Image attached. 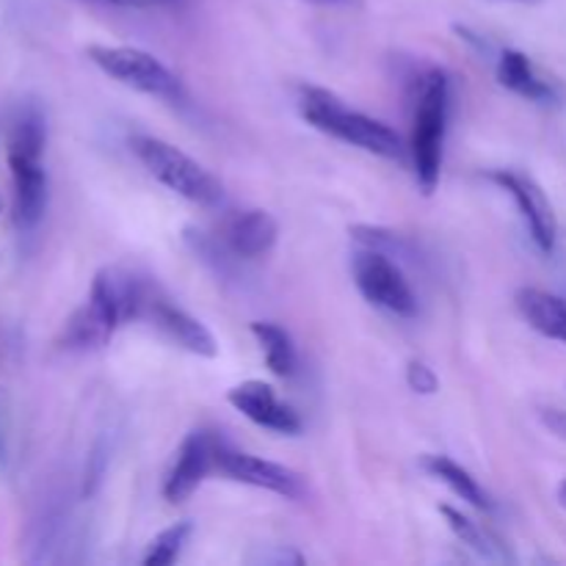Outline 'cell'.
<instances>
[{"label": "cell", "instance_id": "6da1fadb", "mask_svg": "<svg viewBox=\"0 0 566 566\" xmlns=\"http://www.w3.org/2000/svg\"><path fill=\"white\" fill-rule=\"evenodd\" d=\"M147 304V293L127 271L103 269L94 276L86 304L66 324L61 343L77 352L105 346L111 335L130 318H138Z\"/></svg>", "mask_w": 566, "mask_h": 566}, {"label": "cell", "instance_id": "7a4b0ae2", "mask_svg": "<svg viewBox=\"0 0 566 566\" xmlns=\"http://www.w3.org/2000/svg\"><path fill=\"white\" fill-rule=\"evenodd\" d=\"M298 114L315 130L340 138L363 153L379 155L387 160H398L403 155L401 136L390 125L363 114V111L348 108L337 94L326 92V88H304L298 97Z\"/></svg>", "mask_w": 566, "mask_h": 566}, {"label": "cell", "instance_id": "3957f363", "mask_svg": "<svg viewBox=\"0 0 566 566\" xmlns=\"http://www.w3.org/2000/svg\"><path fill=\"white\" fill-rule=\"evenodd\" d=\"M448 108H451V81L442 70H431L420 81L412 116V144H409L415 180L423 193H434L440 186Z\"/></svg>", "mask_w": 566, "mask_h": 566}, {"label": "cell", "instance_id": "277c9868", "mask_svg": "<svg viewBox=\"0 0 566 566\" xmlns=\"http://www.w3.org/2000/svg\"><path fill=\"white\" fill-rule=\"evenodd\" d=\"M130 153L136 155L138 164L171 193L182 197L186 202L202 205V208H216L224 199L221 182L205 169L202 164L182 153L175 144L155 136H133Z\"/></svg>", "mask_w": 566, "mask_h": 566}, {"label": "cell", "instance_id": "5b68a950", "mask_svg": "<svg viewBox=\"0 0 566 566\" xmlns=\"http://www.w3.org/2000/svg\"><path fill=\"white\" fill-rule=\"evenodd\" d=\"M86 55L105 75L119 81L122 86H130L133 92L160 99L182 97L180 77L147 50L127 48V44H88Z\"/></svg>", "mask_w": 566, "mask_h": 566}, {"label": "cell", "instance_id": "8992f818", "mask_svg": "<svg viewBox=\"0 0 566 566\" xmlns=\"http://www.w3.org/2000/svg\"><path fill=\"white\" fill-rule=\"evenodd\" d=\"M352 276L365 302L374 307L401 315V318H412L418 313V298H415L401 265L381 249H359L352 258Z\"/></svg>", "mask_w": 566, "mask_h": 566}, {"label": "cell", "instance_id": "52a82bcc", "mask_svg": "<svg viewBox=\"0 0 566 566\" xmlns=\"http://www.w3.org/2000/svg\"><path fill=\"white\" fill-rule=\"evenodd\" d=\"M490 180L497 182V186L514 199V205H517L520 216H523L525 227H528L531 232V241L536 243V249L551 254L553 249H556L558 224L556 213H553V205L547 202L545 191H542L531 177L517 175V171H490Z\"/></svg>", "mask_w": 566, "mask_h": 566}, {"label": "cell", "instance_id": "ba28073f", "mask_svg": "<svg viewBox=\"0 0 566 566\" xmlns=\"http://www.w3.org/2000/svg\"><path fill=\"white\" fill-rule=\"evenodd\" d=\"M221 442L208 431H193L182 440L177 451L175 468L169 470L164 481V497L169 503H186L193 492L202 486L213 470H219Z\"/></svg>", "mask_w": 566, "mask_h": 566}, {"label": "cell", "instance_id": "9c48e42d", "mask_svg": "<svg viewBox=\"0 0 566 566\" xmlns=\"http://www.w3.org/2000/svg\"><path fill=\"white\" fill-rule=\"evenodd\" d=\"M227 401H230V407L235 409V412H241L243 418L252 420L254 426L274 431V434L293 437L304 429L296 409L287 407L285 401H280V396H276V390L269 381H241V385L232 387V390L227 392Z\"/></svg>", "mask_w": 566, "mask_h": 566}, {"label": "cell", "instance_id": "30bf717a", "mask_svg": "<svg viewBox=\"0 0 566 566\" xmlns=\"http://www.w3.org/2000/svg\"><path fill=\"white\" fill-rule=\"evenodd\" d=\"M219 473L227 479L238 481V484L254 486V490L274 492V495L287 497V501H298L304 495L302 475L293 473L285 464L269 462V459L252 457V453L230 451L221 446L219 451Z\"/></svg>", "mask_w": 566, "mask_h": 566}, {"label": "cell", "instance_id": "8fae6325", "mask_svg": "<svg viewBox=\"0 0 566 566\" xmlns=\"http://www.w3.org/2000/svg\"><path fill=\"white\" fill-rule=\"evenodd\" d=\"M11 180H14V224L33 230L48 210V171L39 155L9 153Z\"/></svg>", "mask_w": 566, "mask_h": 566}, {"label": "cell", "instance_id": "7c38bea8", "mask_svg": "<svg viewBox=\"0 0 566 566\" xmlns=\"http://www.w3.org/2000/svg\"><path fill=\"white\" fill-rule=\"evenodd\" d=\"M147 313L153 318V324L169 337L175 346H180L182 352L197 354V357L213 359L219 354V343L210 335L208 326L202 321H197L193 315H188L186 310L175 307L169 302H160V298H153L147 304Z\"/></svg>", "mask_w": 566, "mask_h": 566}, {"label": "cell", "instance_id": "4fadbf2b", "mask_svg": "<svg viewBox=\"0 0 566 566\" xmlns=\"http://www.w3.org/2000/svg\"><path fill=\"white\" fill-rule=\"evenodd\" d=\"M276 235H280V224L269 210H243V213L232 216L227 224V247L232 254L243 260H258L274 249Z\"/></svg>", "mask_w": 566, "mask_h": 566}, {"label": "cell", "instance_id": "5bb4252c", "mask_svg": "<svg viewBox=\"0 0 566 566\" xmlns=\"http://www.w3.org/2000/svg\"><path fill=\"white\" fill-rule=\"evenodd\" d=\"M517 307L531 329L551 340L566 343V298L539 291V287H523L517 293Z\"/></svg>", "mask_w": 566, "mask_h": 566}, {"label": "cell", "instance_id": "9a60e30c", "mask_svg": "<svg viewBox=\"0 0 566 566\" xmlns=\"http://www.w3.org/2000/svg\"><path fill=\"white\" fill-rule=\"evenodd\" d=\"M497 81L509 92L520 94L525 99H534V103H551L556 97L551 83L536 75L531 59L520 53V50H503L501 59H497Z\"/></svg>", "mask_w": 566, "mask_h": 566}, {"label": "cell", "instance_id": "2e32d148", "mask_svg": "<svg viewBox=\"0 0 566 566\" xmlns=\"http://www.w3.org/2000/svg\"><path fill=\"white\" fill-rule=\"evenodd\" d=\"M423 470L431 475V479L442 481L453 495L462 497V501L470 503L473 509H481V512L492 509L490 497H486V492L481 490L479 481H475L462 464L453 462L451 457H437V453H431V457L423 459Z\"/></svg>", "mask_w": 566, "mask_h": 566}, {"label": "cell", "instance_id": "e0dca14e", "mask_svg": "<svg viewBox=\"0 0 566 566\" xmlns=\"http://www.w3.org/2000/svg\"><path fill=\"white\" fill-rule=\"evenodd\" d=\"M252 335L258 337L260 348H263L265 365H269L271 374L280 376V379H291V376H296V368H298L296 346H293L291 335H287L282 326L271 324V321H254Z\"/></svg>", "mask_w": 566, "mask_h": 566}, {"label": "cell", "instance_id": "ac0fdd59", "mask_svg": "<svg viewBox=\"0 0 566 566\" xmlns=\"http://www.w3.org/2000/svg\"><path fill=\"white\" fill-rule=\"evenodd\" d=\"M44 142H48V127H44L42 111L33 108V105L17 111L9 130V153L39 155L42 158Z\"/></svg>", "mask_w": 566, "mask_h": 566}, {"label": "cell", "instance_id": "d6986e66", "mask_svg": "<svg viewBox=\"0 0 566 566\" xmlns=\"http://www.w3.org/2000/svg\"><path fill=\"white\" fill-rule=\"evenodd\" d=\"M193 534V525L191 523H175L169 525V528L160 531L158 536H155L153 542H149L147 553H144V566H169L175 564L177 558L182 556V551H186L188 539H191Z\"/></svg>", "mask_w": 566, "mask_h": 566}, {"label": "cell", "instance_id": "ffe728a7", "mask_svg": "<svg viewBox=\"0 0 566 566\" xmlns=\"http://www.w3.org/2000/svg\"><path fill=\"white\" fill-rule=\"evenodd\" d=\"M440 514L446 517L448 528L457 534V539H462L464 545L473 547V551H479L481 556H486V558L495 556L497 545L492 542V536L486 534L479 523H475V520H470L468 514H462L459 509H453V506H440Z\"/></svg>", "mask_w": 566, "mask_h": 566}, {"label": "cell", "instance_id": "44dd1931", "mask_svg": "<svg viewBox=\"0 0 566 566\" xmlns=\"http://www.w3.org/2000/svg\"><path fill=\"white\" fill-rule=\"evenodd\" d=\"M407 385L409 390H415L418 396H434V392L440 390V379H437V374L429 368V365L420 363V359L409 363Z\"/></svg>", "mask_w": 566, "mask_h": 566}, {"label": "cell", "instance_id": "7402d4cb", "mask_svg": "<svg viewBox=\"0 0 566 566\" xmlns=\"http://www.w3.org/2000/svg\"><path fill=\"white\" fill-rule=\"evenodd\" d=\"M539 418H542V423H545V429L551 431L553 437H558V440L566 442V412H564V409L547 407V409H542Z\"/></svg>", "mask_w": 566, "mask_h": 566}, {"label": "cell", "instance_id": "603a6c76", "mask_svg": "<svg viewBox=\"0 0 566 566\" xmlns=\"http://www.w3.org/2000/svg\"><path fill=\"white\" fill-rule=\"evenodd\" d=\"M108 3L122 6V9H160V6H175L180 0H108Z\"/></svg>", "mask_w": 566, "mask_h": 566}, {"label": "cell", "instance_id": "cb8c5ba5", "mask_svg": "<svg viewBox=\"0 0 566 566\" xmlns=\"http://www.w3.org/2000/svg\"><path fill=\"white\" fill-rule=\"evenodd\" d=\"M304 3H313V6H337V3H346V0H304Z\"/></svg>", "mask_w": 566, "mask_h": 566}, {"label": "cell", "instance_id": "d4e9b609", "mask_svg": "<svg viewBox=\"0 0 566 566\" xmlns=\"http://www.w3.org/2000/svg\"><path fill=\"white\" fill-rule=\"evenodd\" d=\"M558 503H562V506L566 509V479L562 481V484H558Z\"/></svg>", "mask_w": 566, "mask_h": 566}, {"label": "cell", "instance_id": "484cf974", "mask_svg": "<svg viewBox=\"0 0 566 566\" xmlns=\"http://www.w3.org/2000/svg\"><path fill=\"white\" fill-rule=\"evenodd\" d=\"M3 453H6V448H3V434H0V462H3Z\"/></svg>", "mask_w": 566, "mask_h": 566}, {"label": "cell", "instance_id": "4316f807", "mask_svg": "<svg viewBox=\"0 0 566 566\" xmlns=\"http://www.w3.org/2000/svg\"><path fill=\"white\" fill-rule=\"evenodd\" d=\"M509 3H539V0H509Z\"/></svg>", "mask_w": 566, "mask_h": 566}]
</instances>
